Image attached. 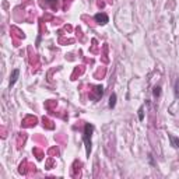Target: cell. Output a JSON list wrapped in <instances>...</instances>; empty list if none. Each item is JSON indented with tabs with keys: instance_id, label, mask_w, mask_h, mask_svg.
<instances>
[{
	"instance_id": "obj_8",
	"label": "cell",
	"mask_w": 179,
	"mask_h": 179,
	"mask_svg": "<svg viewBox=\"0 0 179 179\" xmlns=\"http://www.w3.org/2000/svg\"><path fill=\"white\" fill-rule=\"evenodd\" d=\"M139 119H140V120H143V119H144V113H143V106L139 109Z\"/></svg>"
},
{
	"instance_id": "obj_3",
	"label": "cell",
	"mask_w": 179,
	"mask_h": 179,
	"mask_svg": "<svg viewBox=\"0 0 179 179\" xmlns=\"http://www.w3.org/2000/svg\"><path fill=\"white\" fill-rule=\"evenodd\" d=\"M18 76H20V70H18V69H14V70H13V73H11V76H10V84H8V86H10V88H11V87L17 83Z\"/></svg>"
},
{
	"instance_id": "obj_2",
	"label": "cell",
	"mask_w": 179,
	"mask_h": 179,
	"mask_svg": "<svg viewBox=\"0 0 179 179\" xmlns=\"http://www.w3.org/2000/svg\"><path fill=\"white\" fill-rule=\"evenodd\" d=\"M94 18H95V21L100 24V25H105V24H108V21H109L108 16H106L105 13H97Z\"/></svg>"
},
{
	"instance_id": "obj_6",
	"label": "cell",
	"mask_w": 179,
	"mask_h": 179,
	"mask_svg": "<svg viewBox=\"0 0 179 179\" xmlns=\"http://www.w3.org/2000/svg\"><path fill=\"white\" fill-rule=\"evenodd\" d=\"M153 94H154V97H160L161 95V87H154V91H153Z\"/></svg>"
},
{
	"instance_id": "obj_4",
	"label": "cell",
	"mask_w": 179,
	"mask_h": 179,
	"mask_svg": "<svg viewBox=\"0 0 179 179\" xmlns=\"http://www.w3.org/2000/svg\"><path fill=\"white\" fill-rule=\"evenodd\" d=\"M168 137H169V140H171V146H173L175 148H179V139L178 137H175V136H172V134H168Z\"/></svg>"
},
{
	"instance_id": "obj_7",
	"label": "cell",
	"mask_w": 179,
	"mask_h": 179,
	"mask_svg": "<svg viewBox=\"0 0 179 179\" xmlns=\"http://www.w3.org/2000/svg\"><path fill=\"white\" fill-rule=\"evenodd\" d=\"M175 95H176V97H179V80H176V81H175Z\"/></svg>"
},
{
	"instance_id": "obj_1",
	"label": "cell",
	"mask_w": 179,
	"mask_h": 179,
	"mask_svg": "<svg viewBox=\"0 0 179 179\" xmlns=\"http://www.w3.org/2000/svg\"><path fill=\"white\" fill-rule=\"evenodd\" d=\"M93 132H94V126L91 123H86L84 126V136H83V140H84V144H86V151H87V156H90L91 153V137H93Z\"/></svg>"
},
{
	"instance_id": "obj_5",
	"label": "cell",
	"mask_w": 179,
	"mask_h": 179,
	"mask_svg": "<svg viewBox=\"0 0 179 179\" xmlns=\"http://www.w3.org/2000/svg\"><path fill=\"white\" fill-rule=\"evenodd\" d=\"M116 105V94H112L109 98V108H115Z\"/></svg>"
}]
</instances>
